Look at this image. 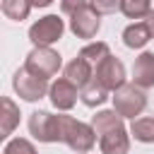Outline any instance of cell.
I'll return each instance as SVG.
<instances>
[{"mask_svg":"<svg viewBox=\"0 0 154 154\" xmlns=\"http://www.w3.org/2000/svg\"><path fill=\"white\" fill-rule=\"evenodd\" d=\"M96 130L91 128V123H82L72 116L60 113V142L67 144L72 152L77 154H89L96 144Z\"/></svg>","mask_w":154,"mask_h":154,"instance_id":"obj_1","label":"cell"},{"mask_svg":"<svg viewBox=\"0 0 154 154\" xmlns=\"http://www.w3.org/2000/svg\"><path fill=\"white\" fill-rule=\"evenodd\" d=\"M113 108L123 116V118H137V116H142V111L147 108V94H144V89L142 87H137L135 82H125L123 87H118L116 91H113Z\"/></svg>","mask_w":154,"mask_h":154,"instance_id":"obj_2","label":"cell"},{"mask_svg":"<svg viewBox=\"0 0 154 154\" xmlns=\"http://www.w3.org/2000/svg\"><path fill=\"white\" fill-rule=\"evenodd\" d=\"M24 67L31 70V72L38 75V77L51 79V77H55V75L60 72V67H63V55H60L58 51H53L51 46H34L31 53L26 55Z\"/></svg>","mask_w":154,"mask_h":154,"instance_id":"obj_3","label":"cell"},{"mask_svg":"<svg viewBox=\"0 0 154 154\" xmlns=\"http://www.w3.org/2000/svg\"><path fill=\"white\" fill-rule=\"evenodd\" d=\"M12 89L17 91L19 99L34 103V101H41V99L48 94L51 84H48L46 77H38V75H34L31 70L19 67V70L14 72V77H12Z\"/></svg>","mask_w":154,"mask_h":154,"instance_id":"obj_4","label":"cell"},{"mask_svg":"<svg viewBox=\"0 0 154 154\" xmlns=\"http://www.w3.org/2000/svg\"><path fill=\"white\" fill-rule=\"evenodd\" d=\"M29 132L43 144L60 142V113L53 116L51 111H34L29 116Z\"/></svg>","mask_w":154,"mask_h":154,"instance_id":"obj_5","label":"cell"},{"mask_svg":"<svg viewBox=\"0 0 154 154\" xmlns=\"http://www.w3.org/2000/svg\"><path fill=\"white\" fill-rule=\"evenodd\" d=\"M65 34V22L58 14H46L29 26V41L34 46H53Z\"/></svg>","mask_w":154,"mask_h":154,"instance_id":"obj_6","label":"cell"},{"mask_svg":"<svg viewBox=\"0 0 154 154\" xmlns=\"http://www.w3.org/2000/svg\"><path fill=\"white\" fill-rule=\"evenodd\" d=\"M99 29H101V12H99L96 7H91V5L77 10V12L70 17V31H72L77 38L89 41V38H94V36L99 34Z\"/></svg>","mask_w":154,"mask_h":154,"instance_id":"obj_7","label":"cell"},{"mask_svg":"<svg viewBox=\"0 0 154 154\" xmlns=\"http://www.w3.org/2000/svg\"><path fill=\"white\" fill-rule=\"evenodd\" d=\"M94 79H96L99 84H103V87L113 94L118 87L125 84V65H123V60L116 58V55L103 58V60L96 65V70H94Z\"/></svg>","mask_w":154,"mask_h":154,"instance_id":"obj_8","label":"cell"},{"mask_svg":"<svg viewBox=\"0 0 154 154\" xmlns=\"http://www.w3.org/2000/svg\"><path fill=\"white\" fill-rule=\"evenodd\" d=\"M77 96H79V87L72 84L67 77H58L55 82H51L48 99L58 111H70L77 103Z\"/></svg>","mask_w":154,"mask_h":154,"instance_id":"obj_9","label":"cell"},{"mask_svg":"<svg viewBox=\"0 0 154 154\" xmlns=\"http://www.w3.org/2000/svg\"><path fill=\"white\" fill-rule=\"evenodd\" d=\"M130 130L125 128H116L106 135L99 137V149L101 154H128L130 152Z\"/></svg>","mask_w":154,"mask_h":154,"instance_id":"obj_10","label":"cell"},{"mask_svg":"<svg viewBox=\"0 0 154 154\" xmlns=\"http://www.w3.org/2000/svg\"><path fill=\"white\" fill-rule=\"evenodd\" d=\"M132 82L142 89L154 87V53L142 51L132 63Z\"/></svg>","mask_w":154,"mask_h":154,"instance_id":"obj_11","label":"cell"},{"mask_svg":"<svg viewBox=\"0 0 154 154\" xmlns=\"http://www.w3.org/2000/svg\"><path fill=\"white\" fill-rule=\"evenodd\" d=\"M65 77H67L72 84H77L79 89H84V87L94 79V65H91L89 60H84L82 55H75V58L65 65Z\"/></svg>","mask_w":154,"mask_h":154,"instance_id":"obj_12","label":"cell"},{"mask_svg":"<svg viewBox=\"0 0 154 154\" xmlns=\"http://www.w3.org/2000/svg\"><path fill=\"white\" fill-rule=\"evenodd\" d=\"M17 125H19V106L10 96H2L0 99V140H10Z\"/></svg>","mask_w":154,"mask_h":154,"instance_id":"obj_13","label":"cell"},{"mask_svg":"<svg viewBox=\"0 0 154 154\" xmlns=\"http://www.w3.org/2000/svg\"><path fill=\"white\" fill-rule=\"evenodd\" d=\"M149 41H152V31H149V26H147L144 19L142 22H132V24H128L123 29V43L128 48H132V51L144 48Z\"/></svg>","mask_w":154,"mask_h":154,"instance_id":"obj_14","label":"cell"},{"mask_svg":"<svg viewBox=\"0 0 154 154\" xmlns=\"http://www.w3.org/2000/svg\"><path fill=\"white\" fill-rule=\"evenodd\" d=\"M125 118L113 108V111H96V116H91V128L96 130V135L101 137V135H106V132H111V130H116V128H125V123H123Z\"/></svg>","mask_w":154,"mask_h":154,"instance_id":"obj_15","label":"cell"},{"mask_svg":"<svg viewBox=\"0 0 154 154\" xmlns=\"http://www.w3.org/2000/svg\"><path fill=\"white\" fill-rule=\"evenodd\" d=\"M108 89L103 87V84H99L96 79H91L84 89H79V99H82V103L84 106H89V108H96V106H103L106 101H108Z\"/></svg>","mask_w":154,"mask_h":154,"instance_id":"obj_16","label":"cell"},{"mask_svg":"<svg viewBox=\"0 0 154 154\" xmlns=\"http://www.w3.org/2000/svg\"><path fill=\"white\" fill-rule=\"evenodd\" d=\"M130 135L142 144H154V118L152 116L135 118L130 123Z\"/></svg>","mask_w":154,"mask_h":154,"instance_id":"obj_17","label":"cell"},{"mask_svg":"<svg viewBox=\"0 0 154 154\" xmlns=\"http://www.w3.org/2000/svg\"><path fill=\"white\" fill-rule=\"evenodd\" d=\"M31 0H0V10H2V14L7 17V19H12V22H22V19H26L29 17V12H31Z\"/></svg>","mask_w":154,"mask_h":154,"instance_id":"obj_18","label":"cell"},{"mask_svg":"<svg viewBox=\"0 0 154 154\" xmlns=\"http://www.w3.org/2000/svg\"><path fill=\"white\" fill-rule=\"evenodd\" d=\"M152 10V0H120V12L128 19H147Z\"/></svg>","mask_w":154,"mask_h":154,"instance_id":"obj_19","label":"cell"},{"mask_svg":"<svg viewBox=\"0 0 154 154\" xmlns=\"http://www.w3.org/2000/svg\"><path fill=\"white\" fill-rule=\"evenodd\" d=\"M79 55H82L84 60H89V63L94 65V70H96V65H99L103 58L111 55V48H108V43H103V41H91V43H87V46L79 51Z\"/></svg>","mask_w":154,"mask_h":154,"instance_id":"obj_20","label":"cell"},{"mask_svg":"<svg viewBox=\"0 0 154 154\" xmlns=\"http://www.w3.org/2000/svg\"><path fill=\"white\" fill-rule=\"evenodd\" d=\"M2 154H38L34 142H29L26 137H12L5 142V149Z\"/></svg>","mask_w":154,"mask_h":154,"instance_id":"obj_21","label":"cell"},{"mask_svg":"<svg viewBox=\"0 0 154 154\" xmlns=\"http://www.w3.org/2000/svg\"><path fill=\"white\" fill-rule=\"evenodd\" d=\"M89 5L96 7L101 14H111V12L120 10V0H89Z\"/></svg>","mask_w":154,"mask_h":154,"instance_id":"obj_22","label":"cell"},{"mask_svg":"<svg viewBox=\"0 0 154 154\" xmlns=\"http://www.w3.org/2000/svg\"><path fill=\"white\" fill-rule=\"evenodd\" d=\"M89 5V0H60V10H63V14H67V17H72L77 10H82V7H87Z\"/></svg>","mask_w":154,"mask_h":154,"instance_id":"obj_23","label":"cell"},{"mask_svg":"<svg viewBox=\"0 0 154 154\" xmlns=\"http://www.w3.org/2000/svg\"><path fill=\"white\" fill-rule=\"evenodd\" d=\"M144 22H147V26H149V31H152V38H154V10L147 14V19H144Z\"/></svg>","mask_w":154,"mask_h":154,"instance_id":"obj_24","label":"cell"},{"mask_svg":"<svg viewBox=\"0 0 154 154\" xmlns=\"http://www.w3.org/2000/svg\"><path fill=\"white\" fill-rule=\"evenodd\" d=\"M51 2H53V0H31V5H34V7H48Z\"/></svg>","mask_w":154,"mask_h":154,"instance_id":"obj_25","label":"cell"}]
</instances>
